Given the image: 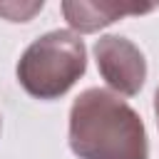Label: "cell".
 Wrapping results in <instances>:
<instances>
[{
  "label": "cell",
  "instance_id": "1",
  "mask_svg": "<svg viewBox=\"0 0 159 159\" xmlns=\"http://www.w3.org/2000/svg\"><path fill=\"white\" fill-rule=\"evenodd\" d=\"M67 137L80 159H149L139 112L102 87H89L72 102Z\"/></svg>",
  "mask_w": 159,
  "mask_h": 159
},
{
  "label": "cell",
  "instance_id": "2",
  "mask_svg": "<svg viewBox=\"0 0 159 159\" xmlns=\"http://www.w3.org/2000/svg\"><path fill=\"white\" fill-rule=\"evenodd\" d=\"M87 70V47L72 30L32 40L17 60V82L35 99H60Z\"/></svg>",
  "mask_w": 159,
  "mask_h": 159
},
{
  "label": "cell",
  "instance_id": "3",
  "mask_svg": "<svg viewBox=\"0 0 159 159\" xmlns=\"http://www.w3.org/2000/svg\"><path fill=\"white\" fill-rule=\"evenodd\" d=\"M94 60L102 80L119 97H134L147 80V60L142 50L122 35H102L94 42Z\"/></svg>",
  "mask_w": 159,
  "mask_h": 159
},
{
  "label": "cell",
  "instance_id": "4",
  "mask_svg": "<svg viewBox=\"0 0 159 159\" xmlns=\"http://www.w3.org/2000/svg\"><path fill=\"white\" fill-rule=\"evenodd\" d=\"M157 5H134V2H89V0H65L62 15L67 25L77 32H97L127 15L152 12Z\"/></svg>",
  "mask_w": 159,
  "mask_h": 159
},
{
  "label": "cell",
  "instance_id": "5",
  "mask_svg": "<svg viewBox=\"0 0 159 159\" xmlns=\"http://www.w3.org/2000/svg\"><path fill=\"white\" fill-rule=\"evenodd\" d=\"M42 0L40 2H27V5H17V2H5V5H0V15L2 17H7L10 22H27L35 12H40L42 10Z\"/></svg>",
  "mask_w": 159,
  "mask_h": 159
},
{
  "label": "cell",
  "instance_id": "6",
  "mask_svg": "<svg viewBox=\"0 0 159 159\" xmlns=\"http://www.w3.org/2000/svg\"><path fill=\"white\" fill-rule=\"evenodd\" d=\"M154 114H157V124H159V87H157V94H154Z\"/></svg>",
  "mask_w": 159,
  "mask_h": 159
}]
</instances>
